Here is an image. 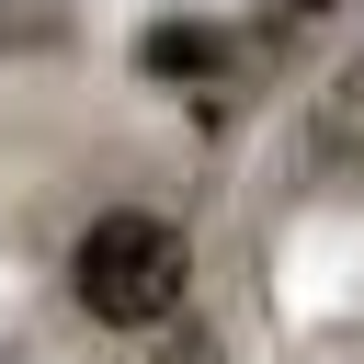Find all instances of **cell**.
I'll list each match as a JSON object with an SVG mask.
<instances>
[{
    "label": "cell",
    "instance_id": "7a4b0ae2",
    "mask_svg": "<svg viewBox=\"0 0 364 364\" xmlns=\"http://www.w3.org/2000/svg\"><path fill=\"white\" fill-rule=\"evenodd\" d=\"M136 80H159V91H205V80H228V34L193 23V11H159V23L136 34Z\"/></svg>",
    "mask_w": 364,
    "mask_h": 364
},
{
    "label": "cell",
    "instance_id": "6da1fadb",
    "mask_svg": "<svg viewBox=\"0 0 364 364\" xmlns=\"http://www.w3.org/2000/svg\"><path fill=\"white\" fill-rule=\"evenodd\" d=\"M193 228L171 205H91L80 239H68V307L114 341H148L193 307Z\"/></svg>",
    "mask_w": 364,
    "mask_h": 364
},
{
    "label": "cell",
    "instance_id": "3957f363",
    "mask_svg": "<svg viewBox=\"0 0 364 364\" xmlns=\"http://www.w3.org/2000/svg\"><path fill=\"white\" fill-rule=\"evenodd\" d=\"M284 11H296V23H330V11H341V0H284Z\"/></svg>",
    "mask_w": 364,
    "mask_h": 364
}]
</instances>
